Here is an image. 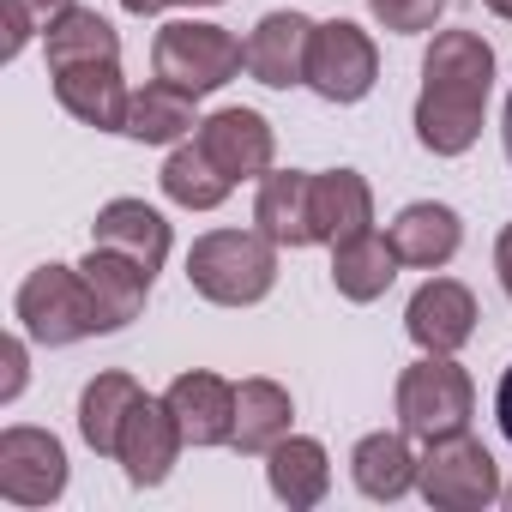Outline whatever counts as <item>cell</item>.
<instances>
[{
  "label": "cell",
  "mask_w": 512,
  "mask_h": 512,
  "mask_svg": "<svg viewBox=\"0 0 512 512\" xmlns=\"http://www.w3.org/2000/svg\"><path fill=\"white\" fill-rule=\"evenodd\" d=\"M494 91V49L476 31H440L422 61V97H416V139L434 157H458L482 133V109Z\"/></svg>",
  "instance_id": "obj_1"
},
{
  "label": "cell",
  "mask_w": 512,
  "mask_h": 512,
  "mask_svg": "<svg viewBox=\"0 0 512 512\" xmlns=\"http://www.w3.org/2000/svg\"><path fill=\"white\" fill-rule=\"evenodd\" d=\"M187 284L217 308H253L278 284V241L260 229H211L187 253Z\"/></svg>",
  "instance_id": "obj_2"
},
{
  "label": "cell",
  "mask_w": 512,
  "mask_h": 512,
  "mask_svg": "<svg viewBox=\"0 0 512 512\" xmlns=\"http://www.w3.org/2000/svg\"><path fill=\"white\" fill-rule=\"evenodd\" d=\"M19 326H25L31 344H49V350L109 332V320H103L79 266H37L19 284Z\"/></svg>",
  "instance_id": "obj_3"
},
{
  "label": "cell",
  "mask_w": 512,
  "mask_h": 512,
  "mask_svg": "<svg viewBox=\"0 0 512 512\" xmlns=\"http://www.w3.org/2000/svg\"><path fill=\"white\" fill-rule=\"evenodd\" d=\"M151 67H157L163 85H175V91H187V97H211V91H223V85L247 67V43H235L223 25L175 19V25L157 31Z\"/></svg>",
  "instance_id": "obj_4"
},
{
  "label": "cell",
  "mask_w": 512,
  "mask_h": 512,
  "mask_svg": "<svg viewBox=\"0 0 512 512\" xmlns=\"http://www.w3.org/2000/svg\"><path fill=\"white\" fill-rule=\"evenodd\" d=\"M470 374L452 362V356H422L398 374V428L416 434V440H440V434H458L470 422Z\"/></svg>",
  "instance_id": "obj_5"
},
{
  "label": "cell",
  "mask_w": 512,
  "mask_h": 512,
  "mask_svg": "<svg viewBox=\"0 0 512 512\" xmlns=\"http://www.w3.org/2000/svg\"><path fill=\"white\" fill-rule=\"evenodd\" d=\"M416 488H422L428 506H440V512H482L488 500L506 494V488H500V470H494V458H488V446L470 440L464 428L428 440L422 470H416Z\"/></svg>",
  "instance_id": "obj_6"
},
{
  "label": "cell",
  "mask_w": 512,
  "mask_h": 512,
  "mask_svg": "<svg viewBox=\"0 0 512 512\" xmlns=\"http://www.w3.org/2000/svg\"><path fill=\"white\" fill-rule=\"evenodd\" d=\"M380 79V55L368 43V31H356L350 19H332L314 31V49H308V85L326 97V103H362Z\"/></svg>",
  "instance_id": "obj_7"
},
{
  "label": "cell",
  "mask_w": 512,
  "mask_h": 512,
  "mask_svg": "<svg viewBox=\"0 0 512 512\" xmlns=\"http://www.w3.org/2000/svg\"><path fill=\"white\" fill-rule=\"evenodd\" d=\"M67 488V452L43 428H7L0 434V494L13 506H49Z\"/></svg>",
  "instance_id": "obj_8"
},
{
  "label": "cell",
  "mask_w": 512,
  "mask_h": 512,
  "mask_svg": "<svg viewBox=\"0 0 512 512\" xmlns=\"http://www.w3.org/2000/svg\"><path fill=\"white\" fill-rule=\"evenodd\" d=\"M314 19L308 13H266L247 37V73L272 85V91H290V85H308V49H314Z\"/></svg>",
  "instance_id": "obj_9"
},
{
  "label": "cell",
  "mask_w": 512,
  "mask_h": 512,
  "mask_svg": "<svg viewBox=\"0 0 512 512\" xmlns=\"http://www.w3.org/2000/svg\"><path fill=\"white\" fill-rule=\"evenodd\" d=\"M193 139L205 145V157H211L229 181L272 175V127H266V115H253V109H217V115L199 121Z\"/></svg>",
  "instance_id": "obj_10"
},
{
  "label": "cell",
  "mask_w": 512,
  "mask_h": 512,
  "mask_svg": "<svg viewBox=\"0 0 512 512\" xmlns=\"http://www.w3.org/2000/svg\"><path fill=\"white\" fill-rule=\"evenodd\" d=\"M404 332H410L428 356H452V350L470 344V332H476V296H470L464 284H452V278H434V284H422V290L410 296Z\"/></svg>",
  "instance_id": "obj_11"
},
{
  "label": "cell",
  "mask_w": 512,
  "mask_h": 512,
  "mask_svg": "<svg viewBox=\"0 0 512 512\" xmlns=\"http://www.w3.org/2000/svg\"><path fill=\"white\" fill-rule=\"evenodd\" d=\"M181 446H187V434H181L175 410L157 404V398H139L133 416H127V428H121V452L115 458L127 464V482L133 488H157L169 476V464H175Z\"/></svg>",
  "instance_id": "obj_12"
},
{
  "label": "cell",
  "mask_w": 512,
  "mask_h": 512,
  "mask_svg": "<svg viewBox=\"0 0 512 512\" xmlns=\"http://www.w3.org/2000/svg\"><path fill=\"white\" fill-rule=\"evenodd\" d=\"M55 97L73 121L97 127V133H121L127 127V103L133 91L121 85V61H79L55 73Z\"/></svg>",
  "instance_id": "obj_13"
},
{
  "label": "cell",
  "mask_w": 512,
  "mask_h": 512,
  "mask_svg": "<svg viewBox=\"0 0 512 512\" xmlns=\"http://www.w3.org/2000/svg\"><path fill=\"white\" fill-rule=\"evenodd\" d=\"M253 223L260 235H272L278 247H314V175L302 169H278L260 175V199H253Z\"/></svg>",
  "instance_id": "obj_14"
},
{
  "label": "cell",
  "mask_w": 512,
  "mask_h": 512,
  "mask_svg": "<svg viewBox=\"0 0 512 512\" xmlns=\"http://www.w3.org/2000/svg\"><path fill=\"white\" fill-rule=\"evenodd\" d=\"M187 434V446H229L235 434V386L217 374H181L163 398Z\"/></svg>",
  "instance_id": "obj_15"
},
{
  "label": "cell",
  "mask_w": 512,
  "mask_h": 512,
  "mask_svg": "<svg viewBox=\"0 0 512 512\" xmlns=\"http://www.w3.org/2000/svg\"><path fill=\"white\" fill-rule=\"evenodd\" d=\"M91 241L127 253V260H139L151 278H157L163 260H169V223H163L145 199H109V205L97 211V223H91Z\"/></svg>",
  "instance_id": "obj_16"
},
{
  "label": "cell",
  "mask_w": 512,
  "mask_h": 512,
  "mask_svg": "<svg viewBox=\"0 0 512 512\" xmlns=\"http://www.w3.org/2000/svg\"><path fill=\"white\" fill-rule=\"evenodd\" d=\"M386 235H392V253H398L404 266L440 272L452 253H458V241H464V223H458L452 205H428V199H422V205H404Z\"/></svg>",
  "instance_id": "obj_17"
},
{
  "label": "cell",
  "mask_w": 512,
  "mask_h": 512,
  "mask_svg": "<svg viewBox=\"0 0 512 512\" xmlns=\"http://www.w3.org/2000/svg\"><path fill=\"white\" fill-rule=\"evenodd\" d=\"M79 272H85V284H91V296H97L109 332H121V326L139 320V308H145V296H151V272H145L139 260H127V253L91 241V253H85Z\"/></svg>",
  "instance_id": "obj_18"
},
{
  "label": "cell",
  "mask_w": 512,
  "mask_h": 512,
  "mask_svg": "<svg viewBox=\"0 0 512 512\" xmlns=\"http://www.w3.org/2000/svg\"><path fill=\"white\" fill-rule=\"evenodd\" d=\"M398 266H404V260L392 253V235H374V229H362V235H350V241L332 247V284H338L344 302H374V296H386L392 278H398Z\"/></svg>",
  "instance_id": "obj_19"
},
{
  "label": "cell",
  "mask_w": 512,
  "mask_h": 512,
  "mask_svg": "<svg viewBox=\"0 0 512 512\" xmlns=\"http://www.w3.org/2000/svg\"><path fill=\"white\" fill-rule=\"evenodd\" d=\"M362 229H374V193H368V181L356 169L314 175V235L338 247V241H350Z\"/></svg>",
  "instance_id": "obj_20"
},
{
  "label": "cell",
  "mask_w": 512,
  "mask_h": 512,
  "mask_svg": "<svg viewBox=\"0 0 512 512\" xmlns=\"http://www.w3.org/2000/svg\"><path fill=\"white\" fill-rule=\"evenodd\" d=\"M272 464H266V476H272V494L284 500V506H320L326 500V488H332V464H326V446L320 440H308V434H284L272 452H266Z\"/></svg>",
  "instance_id": "obj_21"
},
{
  "label": "cell",
  "mask_w": 512,
  "mask_h": 512,
  "mask_svg": "<svg viewBox=\"0 0 512 512\" xmlns=\"http://www.w3.org/2000/svg\"><path fill=\"white\" fill-rule=\"evenodd\" d=\"M290 416H296V404H290V392L278 380H241L235 386V434H229V446L235 452H272L290 434Z\"/></svg>",
  "instance_id": "obj_22"
},
{
  "label": "cell",
  "mask_w": 512,
  "mask_h": 512,
  "mask_svg": "<svg viewBox=\"0 0 512 512\" xmlns=\"http://www.w3.org/2000/svg\"><path fill=\"white\" fill-rule=\"evenodd\" d=\"M416 470H422V458H410V440L404 434H368V440H356V452H350V476H356V488L368 494V500H398V494H410L416 488Z\"/></svg>",
  "instance_id": "obj_23"
},
{
  "label": "cell",
  "mask_w": 512,
  "mask_h": 512,
  "mask_svg": "<svg viewBox=\"0 0 512 512\" xmlns=\"http://www.w3.org/2000/svg\"><path fill=\"white\" fill-rule=\"evenodd\" d=\"M139 398H145L139 380H127V374H97V380L85 386V398H79V434H85V446L103 452V458H115V452H121V428H127V416H133Z\"/></svg>",
  "instance_id": "obj_24"
},
{
  "label": "cell",
  "mask_w": 512,
  "mask_h": 512,
  "mask_svg": "<svg viewBox=\"0 0 512 512\" xmlns=\"http://www.w3.org/2000/svg\"><path fill=\"white\" fill-rule=\"evenodd\" d=\"M187 127H199L193 121V97L187 91H175V85H145V91H133V103H127V139H139V145H175Z\"/></svg>",
  "instance_id": "obj_25"
},
{
  "label": "cell",
  "mask_w": 512,
  "mask_h": 512,
  "mask_svg": "<svg viewBox=\"0 0 512 512\" xmlns=\"http://www.w3.org/2000/svg\"><path fill=\"white\" fill-rule=\"evenodd\" d=\"M49 37V73H61V67H79V61H121V37H115V25L103 19V13H85V7H73L55 31H43Z\"/></svg>",
  "instance_id": "obj_26"
},
{
  "label": "cell",
  "mask_w": 512,
  "mask_h": 512,
  "mask_svg": "<svg viewBox=\"0 0 512 512\" xmlns=\"http://www.w3.org/2000/svg\"><path fill=\"white\" fill-rule=\"evenodd\" d=\"M229 175L205 157V145L193 139V145H181L169 163H163V193L175 199V205H187V211H217L223 199H229Z\"/></svg>",
  "instance_id": "obj_27"
},
{
  "label": "cell",
  "mask_w": 512,
  "mask_h": 512,
  "mask_svg": "<svg viewBox=\"0 0 512 512\" xmlns=\"http://www.w3.org/2000/svg\"><path fill=\"white\" fill-rule=\"evenodd\" d=\"M79 0H0V25H7V61L37 37V31H55Z\"/></svg>",
  "instance_id": "obj_28"
},
{
  "label": "cell",
  "mask_w": 512,
  "mask_h": 512,
  "mask_svg": "<svg viewBox=\"0 0 512 512\" xmlns=\"http://www.w3.org/2000/svg\"><path fill=\"white\" fill-rule=\"evenodd\" d=\"M368 13L386 31H398V37H416V31H428L446 13V0H368Z\"/></svg>",
  "instance_id": "obj_29"
},
{
  "label": "cell",
  "mask_w": 512,
  "mask_h": 512,
  "mask_svg": "<svg viewBox=\"0 0 512 512\" xmlns=\"http://www.w3.org/2000/svg\"><path fill=\"white\" fill-rule=\"evenodd\" d=\"M0 362H7V380H0V398H19L25 392V344L19 338H7V344H0Z\"/></svg>",
  "instance_id": "obj_30"
},
{
  "label": "cell",
  "mask_w": 512,
  "mask_h": 512,
  "mask_svg": "<svg viewBox=\"0 0 512 512\" xmlns=\"http://www.w3.org/2000/svg\"><path fill=\"white\" fill-rule=\"evenodd\" d=\"M494 272H500V290L512 296V223H506L500 241H494Z\"/></svg>",
  "instance_id": "obj_31"
},
{
  "label": "cell",
  "mask_w": 512,
  "mask_h": 512,
  "mask_svg": "<svg viewBox=\"0 0 512 512\" xmlns=\"http://www.w3.org/2000/svg\"><path fill=\"white\" fill-rule=\"evenodd\" d=\"M494 416H500V434L512 440V368L500 374V392H494Z\"/></svg>",
  "instance_id": "obj_32"
},
{
  "label": "cell",
  "mask_w": 512,
  "mask_h": 512,
  "mask_svg": "<svg viewBox=\"0 0 512 512\" xmlns=\"http://www.w3.org/2000/svg\"><path fill=\"white\" fill-rule=\"evenodd\" d=\"M121 7H127L133 19H151V13H163V7H169V0H121Z\"/></svg>",
  "instance_id": "obj_33"
},
{
  "label": "cell",
  "mask_w": 512,
  "mask_h": 512,
  "mask_svg": "<svg viewBox=\"0 0 512 512\" xmlns=\"http://www.w3.org/2000/svg\"><path fill=\"white\" fill-rule=\"evenodd\" d=\"M500 139H506V163H512V97H506V121H500Z\"/></svg>",
  "instance_id": "obj_34"
},
{
  "label": "cell",
  "mask_w": 512,
  "mask_h": 512,
  "mask_svg": "<svg viewBox=\"0 0 512 512\" xmlns=\"http://www.w3.org/2000/svg\"><path fill=\"white\" fill-rule=\"evenodd\" d=\"M482 7H488L494 19H512V0H482Z\"/></svg>",
  "instance_id": "obj_35"
},
{
  "label": "cell",
  "mask_w": 512,
  "mask_h": 512,
  "mask_svg": "<svg viewBox=\"0 0 512 512\" xmlns=\"http://www.w3.org/2000/svg\"><path fill=\"white\" fill-rule=\"evenodd\" d=\"M193 7H217V0H193Z\"/></svg>",
  "instance_id": "obj_36"
},
{
  "label": "cell",
  "mask_w": 512,
  "mask_h": 512,
  "mask_svg": "<svg viewBox=\"0 0 512 512\" xmlns=\"http://www.w3.org/2000/svg\"><path fill=\"white\" fill-rule=\"evenodd\" d=\"M506 506H512V488H506Z\"/></svg>",
  "instance_id": "obj_37"
}]
</instances>
